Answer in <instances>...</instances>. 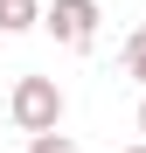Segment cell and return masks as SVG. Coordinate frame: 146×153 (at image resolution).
I'll return each mask as SVG.
<instances>
[{
  "label": "cell",
  "instance_id": "6da1fadb",
  "mask_svg": "<svg viewBox=\"0 0 146 153\" xmlns=\"http://www.w3.org/2000/svg\"><path fill=\"white\" fill-rule=\"evenodd\" d=\"M7 118H14L28 139L56 132V125H63V91H56V76H14V91H7Z\"/></svg>",
  "mask_w": 146,
  "mask_h": 153
},
{
  "label": "cell",
  "instance_id": "8992f818",
  "mask_svg": "<svg viewBox=\"0 0 146 153\" xmlns=\"http://www.w3.org/2000/svg\"><path fill=\"white\" fill-rule=\"evenodd\" d=\"M139 132H146V97H139Z\"/></svg>",
  "mask_w": 146,
  "mask_h": 153
},
{
  "label": "cell",
  "instance_id": "52a82bcc",
  "mask_svg": "<svg viewBox=\"0 0 146 153\" xmlns=\"http://www.w3.org/2000/svg\"><path fill=\"white\" fill-rule=\"evenodd\" d=\"M125 153H146V139H139V146H125Z\"/></svg>",
  "mask_w": 146,
  "mask_h": 153
},
{
  "label": "cell",
  "instance_id": "277c9868",
  "mask_svg": "<svg viewBox=\"0 0 146 153\" xmlns=\"http://www.w3.org/2000/svg\"><path fill=\"white\" fill-rule=\"evenodd\" d=\"M125 70H132V76H139V84H146V28H139V35L125 42Z\"/></svg>",
  "mask_w": 146,
  "mask_h": 153
},
{
  "label": "cell",
  "instance_id": "7a4b0ae2",
  "mask_svg": "<svg viewBox=\"0 0 146 153\" xmlns=\"http://www.w3.org/2000/svg\"><path fill=\"white\" fill-rule=\"evenodd\" d=\"M97 21H104L97 0H56V7H42V28L56 35L63 49H90L97 42Z\"/></svg>",
  "mask_w": 146,
  "mask_h": 153
},
{
  "label": "cell",
  "instance_id": "5b68a950",
  "mask_svg": "<svg viewBox=\"0 0 146 153\" xmlns=\"http://www.w3.org/2000/svg\"><path fill=\"white\" fill-rule=\"evenodd\" d=\"M28 153H77V146H70L63 132H42V139H28Z\"/></svg>",
  "mask_w": 146,
  "mask_h": 153
},
{
  "label": "cell",
  "instance_id": "3957f363",
  "mask_svg": "<svg viewBox=\"0 0 146 153\" xmlns=\"http://www.w3.org/2000/svg\"><path fill=\"white\" fill-rule=\"evenodd\" d=\"M28 28H42L35 0H0V35H28Z\"/></svg>",
  "mask_w": 146,
  "mask_h": 153
}]
</instances>
